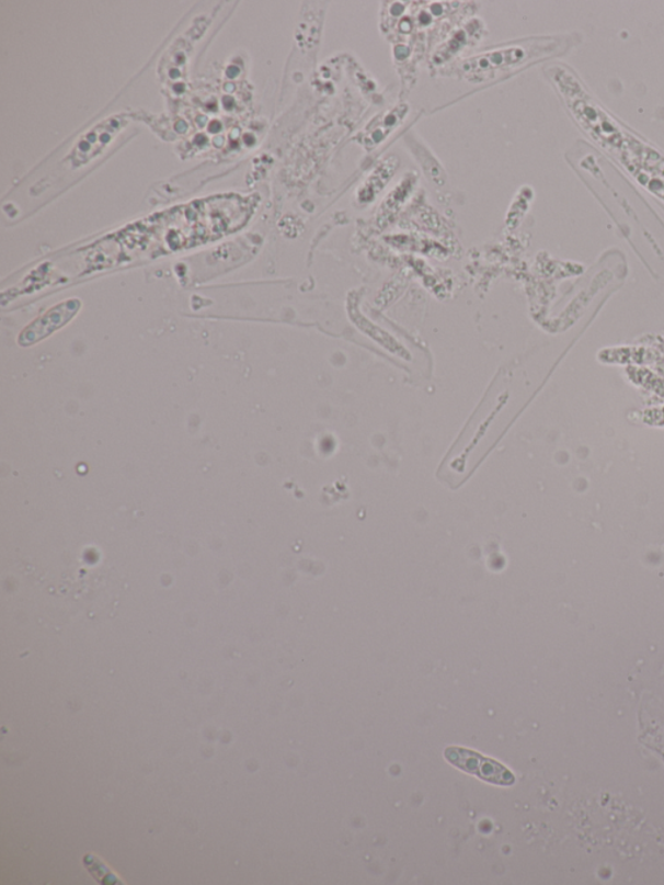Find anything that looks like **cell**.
I'll list each match as a JSON object with an SVG mask.
<instances>
[{
    "label": "cell",
    "instance_id": "cell-1",
    "mask_svg": "<svg viewBox=\"0 0 664 885\" xmlns=\"http://www.w3.org/2000/svg\"><path fill=\"white\" fill-rule=\"evenodd\" d=\"M444 759L455 768L476 775L486 783L504 785V787H511L515 783L514 774L503 763L486 759L476 750L449 747L444 750Z\"/></svg>",
    "mask_w": 664,
    "mask_h": 885
}]
</instances>
